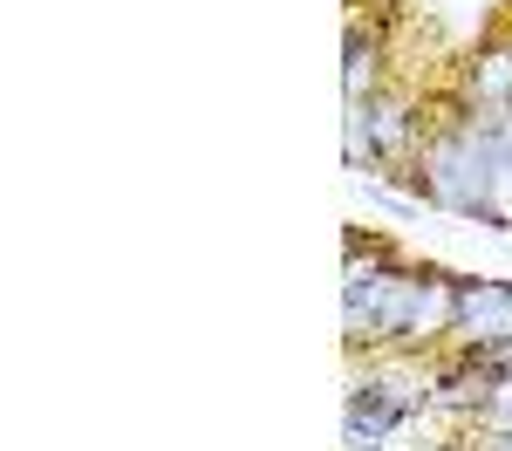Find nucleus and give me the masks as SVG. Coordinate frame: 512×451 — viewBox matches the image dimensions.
Masks as SVG:
<instances>
[{"instance_id":"7ed1b4c3","label":"nucleus","mask_w":512,"mask_h":451,"mask_svg":"<svg viewBox=\"0 0 512 451\" xmlns=\"http://www.w3.org/2000/svg\"><path fill=\"white\" fill-rule=\"evenodd\" d=\"M492 342H512V281L458 274V322L444 349H492Z\"/></svg>"},{"instance_id":"f03ea898","label":"nucleus","mask_w":512,"mask_h":451,"mask_svg":"<svg viewBox=\"0 0 512 451\" xmlns=\"http://www.w3.org/2000/svg\"><path fill=\"white\" fill-rule=\"evenodd\" d=\"M390 48H396V7H349L342 28V103H362L390 89Z\"/></svg>"},{"instance_id":"f257e3e1","label":"nucleus","mask_w":512,"mask_h":451,"mask_svg":"<svg viewBox=\"0 0 512 451\" xmlns=\"http://www.w3.org/2000/svg\"><path fill=\"white\" fill-rule=\"evenodd\" d=\"M424 137H431V103L403 82L362 96V103H342V158L362 178H396L403 164H417Z\"/></svg>"},{"instance_id":"20e7f679","label":"nucleus","mask_w":512,"mask_h":451,"mask_svg":"<svg viewBox=\"0 0 512 451\" xmlns=\"http://www.w3.org/2000/svg\"><path fill=\"white\" fill-rule=\"evenodd\" d=\"M451 96H465L472 110H512V21H499V28L458 62V89H451Z\"/></svg>"}]
</instances>
